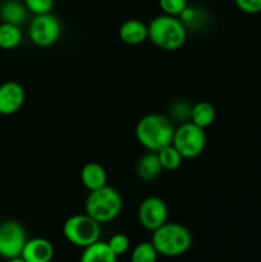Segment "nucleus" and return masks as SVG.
Segmentation results:
<instances>
[{
	"mask_svg": "<svg viewBox=\"0 0 261 262\" xmlns=\"http://www.w3.org/2000/svg\"><path fill=\"white\" fill-rule=\"evenodd\" d=\"M174 125L169 118L161 114H147L136 124V138L147 151L158 152L170 145L174 136Z\"/></svg>",
	"mask_w": 261,
	"mask_h": 262,
	"instance_id": "obj_1",
	"label": "nucleus"
},
{
	"mask_svg": "<svg viewBox=\"0 0 261 262\" xmlns=\"http://www.w3.org/2000/svg\"><path fill=\"white\" fill-rule=\"evenodd\" d=\"M147 27L148 40L161 50L176 51L187 40V28L178 17L163 13L153 18Z\"/></svg>",
	"mask_w": 261,
	"mask_h": 262,
	"instance_id": "obj_2",
	"label": "nucleus"
},
{
	"mask_svg": "<svg viewBox=\"0 0 261 262\" xmlns=\"http://www.w3.org/2000/svg\"><path fill=\"white\" fill-rule=\"evenodd\" d=\"M151 242L159 255L177 257L184 255L191 248L192 234L184 225L166 222L160 228L154 230Z\"/></svg>",
	"mask_w": 261,
	"mask_h": 262,
	"instance_id": "obj_3",
	"label": "nucleus"
},
{
	"mask_svg": "<svg viewBox=\"0 0 261 262\" xmlns=\"http://www.w3.org/2000/svg\"><path fill=\"white\" fill-rule=\"evenodd\" d=\"M122 209V196L117 189L107 184L102 188L90 192L84 202V212L100 224L117 219Z\"/></svg>",
	"mask_w": 261,
	"mask_h": 262,
	"instance_id": "obj_4",
	"label": "nucleus"
},
{
	"mask_svg": "<svg viewBox=\"0 0 261 262\" xmlns=\"http://www.w3.org/2000/svg\"><path fill=\"white\" fill-rule=\"evenodd\" d=\"M63 235L71 245L86 248L100 241L101 224L84 212L72 215L64 222Z\"/></svg>",
	"mask_w": 261,
	"mask_h": 262,
	"instance_id": "obj_5",
	"label": "nucleus"
},
{
	"mask_svg": "<svg viewBox=\"0 0 261 262\" xmlns=\"http://www.w3.org/2000/svg\"><path fill=\"white\" fill-rule=\"evenodd\" d=\"M171 145L178 150L183 159H194L202 154L206 146L204 128L193 124L191 120L184 122L174 129Z\"/></svg>",
	"mask_w": 261,
	"mask_h": 262,
	"instance_id": "obj_6",
	"label": "nucleus"
},
{
	"mask_svg": "<svg viewBox=\"0 0 261 262\" xmlns=\"http://www.w3.org/2000/svg\"><path fill=\"white\" fill-rule=\"evenodd\" d=\"M61 35L60 20L51 13L38 14L32 18L28 27L30 40L38 48H49L59 40Z\"/></svg>",
	"mask_w": 261,
	"mask_h": 262,
	"instance_id": "obj_7",
	"label": "nucleus"
},
{
	"mask_svg": "<svg viewBox=\"0 0 261 262\" xmlns=\"http://www.w3.org/2000/svg\"><path fill=\"white\" fill-rule=\"evenodd\" d=\"M27 242L25 228L15 220H5L0 223V257H19Z\"/></svg>",
	"mask_w": 261,
	"mask_h": 262,
	"instance_id": "obj_8",
	"label": "nucleus"
},
{
	"mask_svg": "<svg viewBox=\"0 0 261 262\" xmlns=\"http://www.w3.org/2000/svg\"><path fill=\"white\" fill-rule=\"evenodd\" d=\"M137 219L141 227L154 232L168 222V206L160 197L150 196L143 200L137 210Z\"/></svg>",
	"mask_w": 261,
	"mask_h": 262,
	"instance_id": "obj_9",
	"label": "nucleus"
},
{
	"mask_svg": "<svg viewBox=\"0 0 261 262\" xmlns=\"http://www.w3.org/2000/svg\"><path fill=\"white\" fill-rule=\"evenodd\" d=\"M26 92L22 84L8 81L0 84V114H15L25 104Z\"/></svg>",
	"mask_w": 261,
	"mask_h": 262,
	"instance_id": "obj_10",
	"label": "nucleus"
},
{
	"mask_svg": "<svg viewBox=\"0 0 261 262\" xmlns=\"http://www.w3.org/2000/svg\"><path fill=\"white\" fill-rule=\"evenodd\" d=\"M54 246L49 239L36 237L27 239L20 257L26 262H51L54 258Z\"/></svg>",
	"mask_w": 261,
	"mask_h": 262,
	"instance_id": "obj_11",
	"label": "nucleus"
},
{
	"mask_svg": "<svg viewBox=\"0 0 261 262\" xmlns=\"http://www.w3.org/2000/svg\"><path fill=\"white\" fill-rule=\"evenodd\" d=\"M119 38L127 45H140L148 40V27L142 20L130 19L124 20L119 27Z\"/></svg>",
	"mask_w": 261,
	"mask_h": 262,
	"instance_id": "obj_12",
	"label": "nucleus"
},
{
	"mask_svg": "<svg viewBox=\"0 0 261 262\" xmlns=\"http://www.w3.org/2000/svg\"><path fill=\"white\" fill-rule=\"evenodd\" d=\"M81 182L90 192L102 188L107 182L106 170L99 163L90 161L81 169Z\"/></svg>",
	"mask_w": 261,
	"mask_h": 262,
	"instance_id": "obj_13",
	"label": "nucleus"
},
{
	"mask_svg": "<svg viewBox=\"0 0 261 262\" xmlns=\"http://www.w3.org/2000/svg\"><path fill=\"white\" fill-rule=\"evenodd\" d=\"M163 171L161 164L159 161L158 154L154 151H148L147 154L141 156L136 165V173H137L138 178L142 181H154L160 176Z\"/></svg>",
	"mask_w": 261,
	"mask_h": 262,
	"instance_id": "obj_14",
	"label": "nucleus"
},
{
	"mask_svg": "<svg viewBox=\"0 0 261 262\" xmlns=\"http://www.w3.org/2000/svg\"><path fill=\"white\" fill-rule=\"evenodd\" d=\"M27 15L28 9L26 8L25 3L18 0H5L0 5V17L5 23L20 26L26 22Z\"/></svg>",
	"mask_w": 261,
	"mask_h": 262,
	"instance_id": "obj_15",
	"label": "nucleus"
},
{
	"mask_svg": "<svg viewBox=\"0 0 261 262\" xmlns=\"http://www.w3.org/2000/svg\"><path fill=\"white\" fill-rule=\"evenodd\" d=\"M79 262H117V256L110 250L107 242L97 241L94 245L83 248Z\"/></svg>",
	"mask_w": 261,
	"mask_h": 262,
	"instance_id": "obj_16",
	"label": "nucleus"
},
{
	"mask_svg": "<svg viewBox=\"0 0 261 262\" xmlns=\"http://www.w3.org/2000/svg\"><path fill=\"white\" fill-rule=\"evenodd\" d=\"M216 118V110L214 105L209 101H199L192 105L191 122L200 128H207L214 123Z\"/></svg>",
	"mask_w": 261,
	"mask_h": 262,
	"instance_id": "obj_17",
	"label": "nucleus"
},
{
	"mask_svg": "<svg viewBox=\"0 0 261 262\" xmlns=\"http://www.w3.org/2000/svg\"><path fill=\"white\" fill-rule=\"evenodd\" d=\"M22 42V31L19 26L3 22L0 25V48L12 50Z\"/></svg>",
	"mask_w": 261,
	"mask_h": 262,
	"instance_id": "obj_18",
	"label": "nucleus"
},
{
	"mask_svg": "<svg viewBox=\"0 0 261 262\" xmlns=\"http://www.w3.org/2000/svg\"><path fill=\"white\" fill-rule=\"evenodd\" d=\"M156 154H158L159 161H160L163 170H177V169L182 165V161H183L182 155L178 152V150H177L171 143L170 145L165 146V147H163L161 150H159Z\"/></svg>",
	"mask_w": 261,
	"mask_h": 262,
	"instance_id": "obj_19",
	"label": "nucleus"
},
{
	"mask_svg": "<svg viewBox=\"0 0 261 262\" xmlns=\"http://www.w3.org/2000/svg\"><path fill=\"white\" fill-rule=\"evenodd\" d=\"M158 251L154 247L153 242H141L133 248L130 253V262H156Z\"/></svg>",
	"mask_w": 261,
	"mask_h": 262,
	"instance_id": "obj_20",
	"label": "nucleus"
},
{
	"mask_svg": "<svg viewBox=\"0 0 261 262\" xmlns=\"http://www.w3.org/2000/svg\"><path fill=\"white\" fill-rule=\"evenodd\" d=\"M178 18L182 20L186 28H200L204 26L206 15L201 8L189 7L188 5Z\"/></svg>",
	"mask_w": 261,
	"mask_h": 262,
	"instance_id": "obj_21",
	"label": "nucleus"
},
{
	"mask_svg": "<svg viewBox=\"0 0 261 262\" xmlns=\"http://www.w3.org/2000/svg\"><path fill=\"white\" fill-rule=\"evenodd\" d=\"M159 7L164 14L179 17L183 10L188 7L187 0H159Z\"/></svg>",
	"mask_w": 261,
	"mask_h": 262,
	"instance_id": "obj_22",
	"label": "nucleus"
},
{
	"mask_svg": "<svg viewBox=\"0 0 261 262\" xmlns=\"http://www.w3.org/2000/svg\"><path fill=\"white\" fill-rule=\"evenodd\" d=\"M107 245H109L110 250L115 253V256H122L129 250L130 241L128 238V235L123 234V233H118L114 234L109 241H107Z\"/></svg>",
	"mask_w": 261,
	"mask_h": 262,
	"instance_id": "obj_23",
	"label": "nucleus"
},
{
	"mask_svg": "<svg viewBox=\"0 0 261 262\" xmlns=\"http://www.w3.org/2000/svg\"><path fill=\"white\" fill-rule=\"evenodd\" d=\"M191 110H192V106L188 104V102L179 100V101L173 102V105H171L170 115L174 118V119L184 123V122H188V120L191 119Z\"/></svg>",
	"mask_w": 261,
	"mask_h": 262,
	"instance_id": "obj_24",
	"label": "nucleus"
},
{
	"mask_svg": "<svg viewBox=\"0 0 261 262\" xmlns=\"http://www.w3.org/2000/svg\"><path fill=\"white\" fill-rule=\"evenodd\" d=\"M28 12L35 15L50 13L54 7V0H23Z\"/></svg>",
	"mask_w": 261,
	"mask_h": 262,
	"instance_id": "obj_25",
	"label": "nucleus"
},
{
	"mask_svg": "<svg viewBox=\"0 0 261 262\" xmlns=\"http://www.w3.org/2000/svg\"><path fill=\"white\" fill-rule=\"evenodd\" d=\"M241 12L246 14H257L261 12V0H234Z\"/></svg>",
	"mask_w": 261,
	"mask_h": 262,
	"instance_id": "obj_26",
	"label": "nucleus"
},
{
	"mask_svg": "<svg viewBox=\"0 0 261 262\" xmlns=\"http://www.w3.org/2000/svg\"><path fill=\"white\" fill-rule=\"evenodd\" d=\"M9 262H26L25 260H23V258L22 257H20V256H19V257H14V258H10V260H9Z\"/></svg>",
	"mask_w": 261,
	"mask_h": 262,
	"instance_id": "obj_27",
	"label": "nucleus"
}]
</instances>
